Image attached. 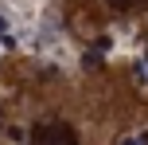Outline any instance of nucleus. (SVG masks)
I'll return each mask as SVG.
<instances>
[{
    "mask_svg": "<svg viewBox=\"0 0 148 145\" xmlns=\"http://www.w3.org/2000/svg\"><path fill=\"white\" fill-rule=\"evenodd\" d=\"M31 145H78L74 141V133L66 130V126H39L35 130V137H31Z\"/></svg>",
    "mask_w": 148,
    "mask_h": 145,
    "instance_id": "1",
    "label": "nucleus"
},
{
    "mask_svg": "<svg viewBox=\"0 0 148 145\" xmlns=\"http://www.w3.org/2000/svg\"><path fill=\"white\" fill-rule=\"evenodd\" d=\"M121 145H148V130H140V133H129V137H121Z\"/></svg>",
    "mask_w": 148,
    "mask_h": 145,
    "instance_id": "2",
    "label": "nucleus"
},
{
    "mask_svg": "<svg viewBox=\"0 0 148 145\" xmlns=\"http://www.w3.org/2000/svg\"><path fill=\"white\" fill-rule=\"evenodd\" d=\"M109 4H113V8H121V12H125V8H136V4H140V0H109Z\"/></svg>",
    "mask_w": 148,
    "mask_h": 145,
    "instance_id": "3",
    "label": "nucleus"
},
{
    "mask_svg": "<svg viewBox=\"0 0 148 145\" xmlns=\"http://www.w3.org/2000/svg\"><path fill=\"white\" fill-rule=\"evenodd\" d=\"M0 31H8V20H4V16H0Z\"/></svg>",
    "mask_w": 148,
    "mask_h": 145,
    "instance_id": "4",
    "label": "nucleus"
}]
</instances>
